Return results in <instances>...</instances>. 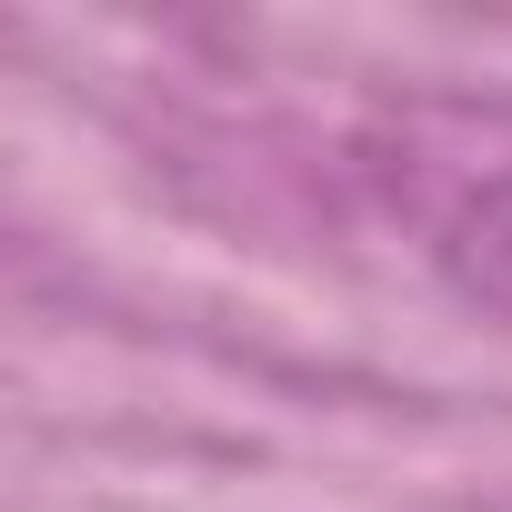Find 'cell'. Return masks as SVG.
I'll list each match as a JSON object with an SVG mask.
<instances>
[{
    "mask_svg": "<svg viewBox=\"0 0 512 512\" xmlns=\"http://www.w3.org/2000/svg\"><path fill=\"white\" fill-rule=\"evenodd\" d=\"M392 201L412 211L422 251L492 312H512V121L472 111H412L392 161Z\"/></svg>",
    "mask_w": 512,
    "mask_h": 512,
    "instance_id": "6da1fadb",
    "label": "cell"
}]
</instances>
